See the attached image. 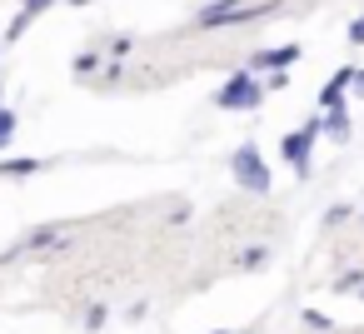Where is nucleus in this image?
Wrapping results in <instances>:
<instances>
[{"label":"nucleus","mask_w":364,"mask_h":334,"mask_svg":"<svg viewBox=\"0 0 364 334\" xmlns=\"http://www.w3.org/2000/svg\"><path fill=\"white\" fill-rule=\"evenodd\" d=\"M354 294H359V299H364V284H359V289H354Z\"/></svg>","instance_id":"obj_25"},{"label":"nucleus","mask_w":364,"mask_h":334,"mask_svg":"<svg viewBox=\"0 0 364 334\" xmlns=\"http://www.w3.org/2000/svg\"><path fill=\"white\" fill-rule=\"evenodd\" d=\"M65 239H70V230H65V225H41V230H31L16 249L0 254V264H11V259H21V254H31V249H65Z\"/></svg>","instance_id":"obj_5"},{"label":"nucleus","mask_w":364,"mask_h":334,"mask_svg":"<svg viewBox=\"0 0 364 334\" xmlns=\"http://www.w3.org/2000/svg\"><path fill=\"white\" fill-rule=\"evenodd\" d=\"M105 319H110L105 304H90V309H85V329H105Z\"/></svg>","instance_id":"obj_16"},{"label":"nucleus","mask_w":364,"mask_h":334,"mask_svg":"<svg viewBox=\"0 0 364 334\" xmlns=\"http://www.w3.org/2000/svg\"><path fill=\"white\" fill-rule=\"evenodd\" d=\"M259 80H264V95H269V90H284V85H289V75H284V70H264Z\"/></svg>","instance_id":"obj_17"},{"label":"nucleus","mask_w":364,"mask_h":334,"mask_svg":"<svg viewBox=\"0 0 364 334\" xmlns=\"http://www.w3.org/2000/svg\"><path fill=\"white\" fill-rule=\"evenodd\" d=\"M264 259H269V249H264V244H255V249H245V254H240V269H259Z\"/></svg>","instance_id":"obj_14"},{"label":"nucleus","mask_w":364,"mask_h":334,"mask_svg":"<svg viewBox=\"0 0 364 334\" xmlns=\"http://www.w3.org/2000/svg\"><path fill=\"white\" fill-rule=\"evenodd\" d=\"M70 6H90V0H70Z\"/></svg>","instance_id":"obj_24"},{"label":"nucleus","mask_w":364,"mask_h":334,"mask_svg":"<svg viewBox=\"0 0 364 334\" xmlns=\"http://www.w3.org/2000/svg\"><path fill=\"white\" fill-rule=\"evenodd\" d=\"M319 135H334L339 145L349 140V105H329L324 120H319Z\"/></svg>","instance_id":"obj_8"},{"label":"nucleus","mask_w":364,"mask_h":334,"mask_svg":"<svg viewBox=\"0 0 364 334\" xmlns=\"http://www.w3.org/2000/svg\"><path fill=\"white\" fill-rule=\"evenodd\" d=\"M359 284H364V274H359V269H349V274H339V279H334L329 289H334V294H354Z\"/></svg>","instance_id":"obj_12"},{"label":"nucleus","mask_w":364,"mask_h":334,"mask_svg":"<svg viewBox=\"0 0 364 334\" xmlns=\"http://www.w3.org/2000/svg\"><path fill=\"white\" fill-rule=\"evenodd\" d=\"M36 170H46V160H36V155H11V160H0V175H6V180H26V175H36Z\"/></svg>","instance_id":"obj_9"},{"label":"nucleus","mask_w":364,"mask_h":334,"mask_svg":"<svg viewBox=\"0 0 364 334\" xmlns=\"http://www.w3.org/2000/svg\"><path fill=\"white\" fill-rule=\"evenodd\" d=\"M215 105H220V110H259V105H264V80H259L255 70H240V75H230V80L215 90Z\"/></svg>","instance_id":"obj_1"},{"label":"nucleus","mask_w":364,"mask_h":334,"mask_svg":"<svg viewBox=\"0 0 364 334\" xmlns=\"http://www.w3.org/2000/svg\"><path fill=\"white\" fill-rule=\"evenodd\" d=\"M329 225H339V220H349V205H329V215H324Z\"/></svg>","instance_id":"obj_21"},{"label":"nucleus","mask_w":364,"mask_h":334,"mask_svg":"<svg viewBox=\"0 0 364 334\" xmlns=\"http://www.w3.org/2000/svg\"><path fill=\"white\" fill-rule=\"evenodd\" d=\"M299 319H304V324H309V329H319V334H324V329H334V319H329V314H324V309H304V314H299Z\"/></svg>","instance_id":"obj_15"},{"label":"nucleus","mask_w":364,"mask_h":334,"mask_svg":"<svg viewBox=\"0 0 364 334\" xmlns=\"http://www.w3.org/2000/svg\"><path fill=\"white\" fill-rule=\"evenodd\" d=\"M16 130H21V120H16V110H11V105H0V150H6V145L16 140Z\"/></svg>","instance_id":"obj_10"},{"label":"nucleus","mask_w":364,"mask_h":334,"mask_svg":"<svg viewBox=\"0 0 364 334\" xmlns=\"http://www.w3.org/2000/svg\"><path fill=\"white\" fill-rule=\"evenodd\" d=\"M349 45H364V16H354V26H349Z\"/></svg>","instance_id":"obj_19"},{"label":"nucleus","mask_w":364,"mask_h":334,"mask_svg":"<svg viewBox=\"0 0 364 334\" xmlns=\"http://www.w3.org/2000/svg\"><path fill=\"white\" fill-rule=\"evenodd\" d=\"M130 50H135V41H130V36H120V41H110V55H115V60H125Z\"/></svg>","instance_id":"obj_18"},{"label":"nucleus","mask_w":364,"mask_h":334,"mask_svg":"<svg viewBox=\"0 0 364 334\" xmlns=\"http://www.w3.org/2000/svg\"><path fill=\"white\" fill-rule=\"evenodd\" d=\"M55 0H21V11H31V16H41V11H50Z\"/></svg>","instance_id":"obj_20"},{"label":"nucleus","mask_w":364,"mask_h":334,"mask_svg":"<svg viewBox=\"0 0 364 334\" xmlns=\"http://www.w3.org/2000/svg\"><path fill=\"white\" fill-rule=\"evenodd\" d=\"M349 75H354V65H339V70L324 80V90H319V110H329V105H344V100H349Z\"/></svg>","instance_id":"obj_7"},{"label":"nucleus","mask_w":364,"mask_h":334,"mask_svg":"<svg viewBox=\"0 0 364 334\" xmlns=\"http://www.w3.org/2000/svg\"><path fill=\"white\" fill-rule=\"evenodd\" d=\"M100 70H105L100 50H80V55H75V75H100Z\"/></svg>","instance_id":"obj_11"},{"label":"nucleus","mask_w":364,"mask_h":334,"mask_svg":"<svg viewBox=\"0 0 364 334\" xmlns=\"http://www.w3.org/2000/svg\"><path fill=\"white\" fill-rule=\"evenodd\" d=\"M349 90H354V95H364V70H354V75H349Z\"/></svg>","instance_id":"obj_22"},{"label":"nucleus","mask_w":364,"mask_h":334,"mask_svg":"<svg viewBox=\"0 0 364 334\" xmlns=\"http://www.w3.org/2000/svg\"><path fill=\"white\" fill-rule=\"evenodd\" d=\"M31 21H36V16H31V11H21V16H16V21L6 26V41H21V36L31 31Z\"/></svg>","instance_id":"obj_13"},{"label":"nucleus","mask_w":364,"mask_h":334,"mask_svg":"<svg viewBox=\"0 0 364 334\" xmlns=\"http://www.w3.org/2000/svg\"><path fill=\"white\" fill-rule=\"evenodd\" d=\"M314 140H319V120H304L299 130H289L284 140H279V155H284V165L299 175V180H309V160H314Z\"/></svg>","instance_id":"obj_4"},{"label":"nucleus","mask_w":364,"mask_h":334,"mask_svg":"<svg viewBox=\"0 0 364 334\" xmlns=\"http://www.w3.org/2000/svg\"><path fill=\"white\" fill-rule=\"evenodd\" d=\"M230 175H235L240 190H250V195H269V165H264L259 145H240L235 160H230Z\"/></svg>","instance_id":"obj_2"},{"label":"nucleus","mask_w":364,"mask_h":334,"mask_svg":"<svg viewBox=\"0 0 364 334\" xmlns=\"http://www.w3.org/2000/svg\"><path fill=\"white\" fill-rule=\"evenodd\" d=\"M299 55H304L299 45H274V50H255L245 70H255V75H264V70H289V65H299Z\"/></svg>","instance_id":"obj_6"},{"label":"nucleus","mask_w":364,"mask_h":334,"mask_svg":"<svg viewBox=\"0 0 364 334\" xmlns=\"http://www.w3.org/2000/svg\"><path fill=\"white\" fill-rule=\"evenodd\" d=\"M274 6H279V0H269V6H245V0H215V6H205L195 21H200V26H210V31H215V26H250V21L269 16Z\"/></svg>","instance_id":"obj_3"},{"label":"nucleus","mask_w":364,"mask_h":334,"mask_svg":"<svg viewBox=\"0 0 364 334\" xmlns=\"http://www.w3.org/2000/svg\"><path fill=\"white\" fill-rule=\"evenodd\" d=\"M205 334H230V329H205Z\"/></svg>","instance_id":"obj_23"}]
</instances>
